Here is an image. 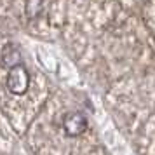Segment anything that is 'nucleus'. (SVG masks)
<instances>
[{
  "mask_svg": "<svg viewBox=\"0 0 155 155\" xmlns=\"http://www.w3.org/2000/svg\"><path fill=\"white\" fill-rule=\"evenodd\" d=\"M30 87V73L26 70V66L23 63H16L14 66H11L7 75V89L12 94L21 96L28 91Z\"/></svg>",
  "mask_w": 155,
  "mask_h": 155,
  "instance_id": "obj_1",
  "label": "nucleus"
},
{
  "mask_svg": "<svg viewBox=\"0 0 155 155\" xmlns=\"http://www.w3.org/2000/svg\"><path fill=\"white\" fill-rule=\"evenodd\" d=\"M63 129L68 136H80L87 129V119L84 113H66L63 119Z\"/></svg>",
  "mask_w": 155,
  "mask_h": 155,
  "instance_id": "obj_2",
  "label": "nucleus"
},
{
  "mask_svg": "<svg viewBox=\"0 0 155 155\" xmlns=\"http://www.w3.org/2000/svg\"><path fill=\"white\" fill-rule=\"evenodd\" d=\"M42 0H26V14L28 18H37L42 12Z\"/></svg>",
  "mask_w": 155,
  "mask_h": 155,
  "instance_id": "obj_3",
  "label": "nucleus"
}]
</instances>
